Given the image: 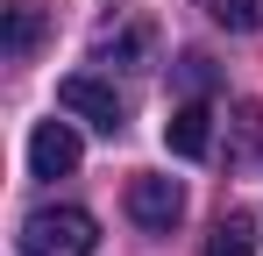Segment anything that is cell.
<instances>
[{
	"instance_id": "cell-8",
	"label": "cell",
	"mask_w": 263,
	"mask_h": 256,
	"mask_svg": "<svg viewBox=\"0 0 263 256\" xmlns=\"http://www.w3.org/2000/svg\"><path fill=\"white\" fill-rule=\"evenodd\" d=\"M92 50H100V64H107V57H121V64H142V50H149V29H142V22H107V29L92 36Z\"/></svg>"
},
{
	"instance_id": "cell-2",
	"label": "cell",
	"mask_w": 263,
	"mask_h": 256,
	"mask_svg": "<svg viewBox=\"0 0 263 256\" xmlns=\"http://www.w3.org/2000/svg\"><path fill=\"white\" fill-rule=\"evenodd\" d=\"M57 107H64V114H79V121H92L100 135H121V128H128V100H121L107 79H92V71L57 79Z\"/></svg>"
},
{
	"instance_id": "cell-1",
	"label": "cell",
	"mask_w": 263,
	"mask_h": 256,
	"mask_svg": "<svg viewBox=\"0 0 263 256\" xmlns=\"http://www.w3.org/2000/svg\"><path fill=\"white\" fill-rule=\"evenodd\" d=\"M100 249V221L86 207H36L22 221V256H92Z\"/></svg>"
},
{
	"instance_id": "cell-4",
	"label": "cell",
	"mask_w": 263,
	"mask_h": 256,
	"mask_svg": "<svg viewBox=\"0 0 263 256\" xmlns=\"http://www.w3.org/2000/svg\"><path fill=\"white\" fill-rule=\"evenodd\" d=\"M29 171H36V178H71V171H79V128L71 121H36V135H29Z\"/></svg>"
},
{
	"instance_id": "cell-7",
	"label": "cell",
	"mask_w": 263,
	"mask_h": 256,
	"mask_svg": "<svg viewBox=\"0 0 263 256\" xmlns=\"http://www.w3.org/2000/svg\"><path fill=\"white\" fill-rule=\"evenodd\" d=\"M206 256H256V213H220L214 235H206Z\"/></svg>"
},
{
	"instance_id": "cell-5",
	"label": "cell",
	"mask_w": 263,
	"mask_h": 256,
	"mask_svg": "<svg viewBox=\"0 0 263 256\" xmlns=\"http://www.w3.org/2000/svg\"><path fill=\"white\" fill-rule=\"evenodd\" d=\"M50 29V0H0V50L22 64V57H36V43Z\"/></svg>"
},
{
	"instance_id": "cell-9",
	"label": "cell",
	"mask_w": 263,
	"mask_h": 256,
	"mask_svg": "<svg viewBox=\"0 0 263 256\" xmlns=\"http://www.w3.org/2000/svg\"><path fill=\"white\" fill-rule=\"evenodd\" d=\"M206 14L220 29H235V36H256L263 29V0H206Z\"/></svg>"
},
{
	"instance_id": "cell-6",
	"label": "cell",
	"mask_w": 263,
	"mask_h": 256,
	"mask_svg": "<svg viewBox=\"0 0 263 256\" xmlns=\"http://www.w3.org/2000/svg\"><path fill=\"white\" fill-rule=\"evenodd\" d=\"M214 114H206V100H185V107H178L171 121H164V142H171L178 157H206V142H214Z\"/></svg>"
},
{
	"instance_id": "cell-3",
	"label": "cell",
	"mask_w": 263,
	"mask_h": 256,
	"mask_svg": "<svg viewBox=\"0 0 263 256\" xmlns=\"http://www.w3.org/2000/svg\"><path fill=\"white\" fill-rule=\"evenodd\" d=\"M128 221L135 228H149V235H171L178 221H185V185L178 178H128Z\"/></svg>"
},
{
	"instance_id": "cell-10",
	"label": "cell",
	"mask_w": 263,
	"mask_h": 256,
	"mask_svg": "<svg viewBox=\"0 0 263 256\" xmlns=\"http://www.w3.org/2000/svg\"><path fill=\"white\" fill-rule=\"evenodd\" d=\"M178 85H192V93H206V85H214V64H206L199 50H185V57H178Z\"/></svg>"
}]
</instances>
